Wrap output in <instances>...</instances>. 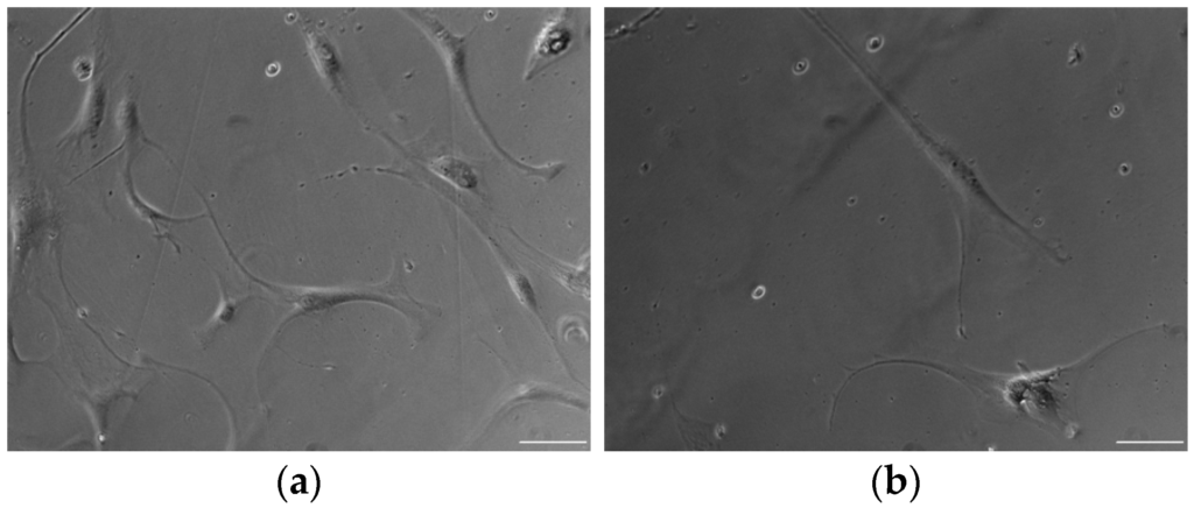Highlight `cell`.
Returning <instances> with one entry per match:
<instances>
[{
  "label": "cell",
  "mask_w": 1194,
  "mask_h": 508,
  "mask_svg": "<svg viewBox=\"0 0 1194 508\" xmlns=\"http://www.w3.org/2000/svg\"><path fill=\"white\" fill-rule=\"evenodd\" d=\"M577 40V24L571 10H561L550 20H547L533 44L532 53L526 67L524 80H532L542 73L552 63L563 58L570 51Z\"/></svg>",
  "instance_id": "cell-1"
},
{
  "label": "cell",
  "mask_w": 1194,
  "mask_h": 508,
  "mask_svg": "<svg viewBox=\"0 0 1194 508\" xmlns=\"http://www.w3.org/2000/svg\"><path fill=\"white\" fill-rule=\"evenodd\" d=\"M377 291H335V289H315V288H283L282 294L286 295V299L296 307V317L302 314H312L323 312L329 308H334L343 303L354 301H369L385 303L392 307L400 309L397 305L398 301L393 300L388 295H382V292Z\"/></svg>",
  "instance_id": "cell-2"
},
{
  "label": "cell",
  "mask_w": 1194,
  "mask_h": 508,
  "mask_svg": "<svg viewBox=\"0 0 1194 508\" xmlns=\"http://www.w3.org/2000/svg\"><path fill=\"white\" fill-rule=\"evenodd\" d=\"M873 488L875 496L884 505L904 506L916 499L919 491V477L909 465L888 464L876 471Z\"/></svg>",
  "instance_id": "cell-3"
},
{
  "label": "cell",
  "mask_w": 1194,
  "mask_h": 508,
  "mask_svg": "<svg viewBox=\"0 0 1194 508\" xmlns=\"http://www.w3.org/2000/svg\"><path fill=\"white\" fill-rule=\"evenodd\" d=\"M279 492L286 503H312L320 491L318 472L311 465H289L279 477Z\"/></svg>",
  "instance_id": "cell-4"
},
{
  "label": "cell",
  "mask_w": 1194,
  "mask_h": 508,
  "mask_svg": "<svg viewBox=\"0 0 1194 508\" xmlns=\"http://www.w3.org/2000/svg\"><path fill=\"white\" fill-rule=\"evenodd\" d=\"M491 244H493L495 248L496 256L501 260L512 292H514V294L517 296V299L519 302H521V305L528 309L529 312L536 317L540 324H542L547 335H549L551 340H553L549 327H547V324L544 321L542 309H540L539 302L537 300V294L535 292V288H533L531 284L530 279L526 277L521 270H519L515 263H512V260L507 256V253L503 252L500 246H498L495 242H491Z\"/></svg>",
  "instance_id": "cell-5"
},
{
  "label": "cell",
  "mask_w": 1194,
  "mask_h": 508,
  "mask_svg": "<svg viewBox=\"0 0 1194 508\" xmlns=\"http://www.w3.org/2000/svg\"><path fill=\"white\" fill-rule=\"evenodd\" d=\"M307 41L316 68L319 69L323 79L328 80L335 87L340 80L341 67L332 44H330L325 35L316 31H309L307 33Z\"/></svg>",
  "instance_id": "cell-6"
},
{
  "label": "cell",
  "mask_w": 1194,
  "mask_h": 508,
  "mask_svg": "<svg viewBox=\"0 0 1194 508\" xmlns=\"http://www.w3.org/2000/svg\"><path fill=\"white\" fill-rule=\"evenodd\" d=\"M431 169L442 179L462 190L474 192L479 187V178H477L474 168L460 159L440 158L432 162Z\"/></svg>",
  "instance_id": "cell-7"
},
{
  "label": "cell",
  "mask_w": 1194,
  "mask_h": 508,
  "mask_svg": "<svg viewBox=\"0 0 1194 508\" xmlns=\"http://www.w3.org/2000/svg\"><path fill=\"white\" fill-rule=\"evenodd\" d=\"M235 309V301H224L222 307L219 309V312L216 313L212 322L209 323L207 331L214 330L215 328L219 327L220 324L228 322L230 320L231 314L235 312Z\"/></svg>",
  "instance_id": "cell-8"
},
{
  "label": "cell",
  "mask_w": 1194,
  "mask_h": 508,
  "mask_svg": "<svg viewBox=\"0 0 1194 508\" xmlns=\"http://www.w3.org/2000/svg\"><path fill=\"white\" fill-rule=\"evenodd\" d=\"M1081 60H1083V52H1081L1080 49H1077V46H1074V48H1072L1071 63L1076 65V63L1080 62Z\"/></svg>",
  "instance_id": "cell-9"
}]
</instances>
